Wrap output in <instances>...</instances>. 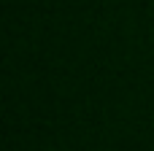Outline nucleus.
<instances>
[]
</instances>
